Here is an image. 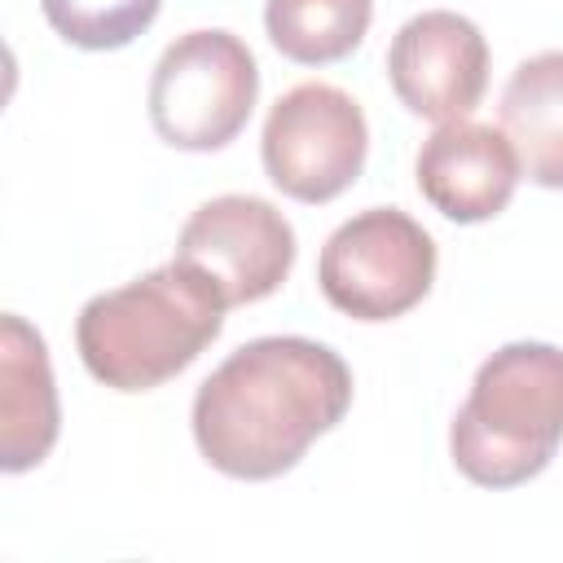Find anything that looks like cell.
I'll return each instance as SVG.
<instances>
[{
    "label": "cell",
    "instance_id": "cell-4",
    "mask_svg": "<svg viewBox=\"0 0 563 563\" xmlns=\"http://www.w3.org/2000/svg\"><path fill=\"white\" fill-rule=\"evenodd\" d=\"M260 97V66L246 40L224 26L176 35L150 75V123L172 150H224L251 119Z\"/></svg>",
    "mask_w": 563,
    "mask_h": 563
},
{
    "label": "cell",
    "instance_id": "cell-1",
    "mask_svg": "<svg viewBox=\"0 0 563 563\" xmlns=\"http://www.w3.org/2000/svg\"><path fill=\"white\" fill-rule=\"evenodd\" d=\"M352 405L347 361L303 334H264L229 352L194 396V444L229 479H277Z\"/></svg>",
    "mask_w": 563,
    "mask_h": 563
},
{
    "label": "cell",
    "instance_id": "cell-12",
    "mask_svg": "<svg viewBox=\"0 0 563 563\" xmlns=\"http://www.w3.org/2000/svg\"><path fill=\"white\" fill-rule=\"evenodd\" d=\"M374 0H268L264 31L273 48L299 66L343 62L369 31Z\"/></svg>",
    "mask_w": 563,
    "mask_h": 563
},
{
    "label": "cell",
    "instance_id": "cell-8",
    "mask_svg": "<svg viewBox=\"0 0 563 563\" xmlns=\"http://www.w3.org/2000/svg\"><path fill=\"white\" fill-rule=\"evenodd\" d=\"M387 79L409 114L431 123L466 119L488 88V40L453 9L413 13L391 35Z\"/></svg>",
    "mask_w": 563,
    "mask_h": 563
},
{
    "label": "cell",
    "instance_id": "cell-7",
    "mask_svg": "<svg viewBox=\"0 0 563 563\" xmlns=\"http://www.w3.org/2000/svg\"><path fill=\"white\" fill-rule=\"evenodd\" d=\"M176 260L198 264L224 290L229 308L255 303L290 277L295 229L268 198L220 194L189 211L176 238Z\"/></svg>",
    "mask_w": 563,
    "mask_h": 563
},
{
    "label": "cell",
    "instance_id": "cell-6",
    "mask_svg": "<svg viewBox=\"0 0 563 563\" xmlns=\"http://www.w3.org/2000/svg\"><path fill=\"white\" fill-rule=\"evenodd\" d=\"M369 123L356 97L334 84H295L264 119L260 158L268 180L295 202L339 198L365 167Z\"/></svg>",
    "mask_w": 563,
    "mask_h": 563
},
{
    "label": "cell",
    "instance_id": "cell-2",
    "mask_svg": "<svg viewBox=\"0 0 563 563\" xmlns=\"http://www.w3.org/2000/svg\"><path fill=\"white\" fill-rule=\"evenodd\" d=\"M224 290L189 260L101 290L79 308L75 347L84 369L114 391H154L189 369L224 330Z\"/></svg>",
    "mask_w": 563,
    "mask_h": 563
},
{
    "label": "cell",
    "instance_id": "cell-10",
    "mask_svg": "<svg viewBox=\"0 0 563 563\" xmlns=\"http://www.w3.org/2000/svg\"><path fill=\"white\" fill-rule=\"evenodd\" d=\"M57 431H62V409H57L48 343L26 317L4 312L0 321V466L9 475L40 466L57 444Z\"/></svg>",
    "mask_w": 563,
    "mask_h": 563
},
{
    "label": "cell",
    "instance_id": "cell-5",
    "mask_svg": "<svg viewBox=\"0 0 563 563\" xmlns=\"http://www.w3.org/2000/svg\"><path fill=\"white\" fill-rule=\"evenodd\" d=\"M321 295L352 321H396L435 282V242L400 207H365L343 220L317 260Z\"/></svg>",
    "mask_w": 563,
    "mask_h": 563
},
{
    "label": "cell",
    "instance_id": "cell-3",
    "mask_svg": "<svg viewBox=\"0 0 563 563\" xmlns=\"http://www.w3.org/2000/svg\"><path fill=\"white\" fill-rule=\"evenodd\" d=\"M563 444V347L519 339L497 347L453 413L449 457L479 488L537 479Z\"/></svg>",
    "mask_w": 563,
    "mask_h": 563
},
{
    "label": "cell",
    "instance_id": "cell-9",
    "mask_svg": "<svg viewBox=\"0 0 563 563\" xmlns=\"http://www.w3.org/2000/svg\"><path fill=\"white\" fill-rule=\"evenodd\" d=\"M418 194L453 224H484L506 211L519 189V154L510 136L493 123L449 119L440 123L413 158Z\"/></svg>",
    "mask_w": 563,
    "mask_h": 563
},
{
    "label": "cell",
    "instance_id": "cell-11",
    "mask_svg": "<svg viewBox=\"0 0 563 563\" xmlns=\"http://www.w3.org/2000/svg\"><path fill=\"white\" fill-rule=\"evenodd\" d=\"M501 132L541 189H563V48L519 62L501 88Z\"/></svg>",
    "mask_w": 563,
    "mask_h": 563
},
{
    "label": "cell",
    "instance_id": "cell-13",
    "mask_svg": "<svg viewBox=\"0 0 563 563\" xmlns=\"http://www.w3.org/2000/svg\"><path fill=\"white\" fill-rule=\"evenodd\" d=\"M163 0H40L48 26L88 53L128 48L141 31L154 26Z\"/></svg>",
    "mask_w": 563,
    "mask_h": 563
}]
</instances>
